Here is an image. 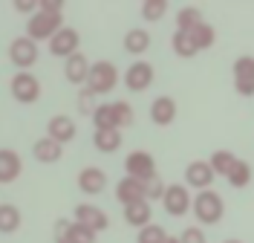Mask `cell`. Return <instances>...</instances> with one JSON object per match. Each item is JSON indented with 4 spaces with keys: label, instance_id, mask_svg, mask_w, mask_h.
I'll return each instance as SVG.
<instances>
[{
    "label": "cell",
    "instance_id": "obj_9",
    "mask_svg": "<svg viewBox=\"0 0 254 243\" xmlns=\"http://www.w3.org/2000/svg\"><path fill=\"white\" fill-rule=\"evenodd\" d=\"M234 90L237 96L252 98L254 96V55H240L234 61Z\"/></svg>",
    "mask_w": 254,
    "mask_h": 243
},
{
    "label": "cell",
    "instance_id": "obj_2",
    "mask_svg": "<svg viewBox=\"0 0 254 243\" xmlns=\"http://www.w3.org/2000/svg\"><path fill=\"white\" fill-rule=\"evenodd\" d=\"M64 29V15H47V12H38L26 20V38H32L35 44L38 41H52L55 35Z\"/></svg>",
    "mask_w": 254,
    "mask_h": 243
},
{
    "label": "cell",
    "instance_id": "obj_34",
    "mask_svg": "<svg viewBox=\"0 0 254 243\" xmlns=\"http://www.w3.org/2000/svg\"><path fill=\"white\" fill-rule=\"evenodd\" d=\"M78 110H81L84 116H93L95 110H98V104H95V93H93V90H87V87H84V90L78 93Z\"/></svg>",
    "mask_w": 254,
    "mask_h": 243
},
{
    "label": "cell",
    "instance_id": "obj_29",
    "mask_svg": "<svg viewBox=\"0 0 254 243\" xmlns=\"http://www.w3.org/2000/svg\"><path fill=\"white\" fill-rule=\"evenodd\" d=\"M190 38H193V44H196V49L202 52V49L214 47V41H217V32H214V26L211 23H199L193 32H190Z\"/></svg>",
    "mask_w": 254,
    "mask_h": 243
},
{
    "label": "cell",
    "instance_id": "obj_22",
    "mask_svg": "<svg viewBox=\"0 0 254 243\" xmlns=\"http://www.w3.org/2000/svg\"><path fill=\"white\" fill-rule=\"evenodd\" d=\"M93 145L101 154H116L122 148V130H95L93 133Z\"/></svg>",
    "mask_w": 254,
    "mask_h": 243
},
{
    "label": "cell",
    "instance_id": "obj_21",
    "mask_svg": "<svg viewBox=\"0 0 254 243\" xmlns=\"http://www.w3.org/2000/svg\"><path fill=\"white\" fill-rule=\"evenodd\" d=\"M150 49V32L142 29V26H136V29H127L125 35V52L130 55H144Z\"/></svg>",
    "mask_w": 254,
    "mask_h": 243
},
{
    "label": "cell",
    "instance_id": "obj_30",
    "mask_svg": "<svg viewBox=\"0 0 254 243\" xmlns=\"http://www.w3.org/2000/svg\"><path fill=\"white\" fill-rule=\"evenodd\" d=\"M171 238L165 226H159V223H150V226L139 229V235H136V243H165Z\"/></svg>",
    "mask_w": 254,
    "mask_h": 243
},
{
    "label": "cell",
    "instance_id": "obj_11",
    "mask_svg": "<svg viewBox=\"0 0 254 243\" xmlns=\"http://www.w3.org/2000/svg\"><path fill=\"white\" fill-rule=\"evenodd\" d=\"M78 47H81V35L75 32L72 26H64L61 32L49 41V52H52L55 58H64V61H66V58H72L75 52H81Z\"/></svg>",
    "mask_w": 254,
    "mask_h": 243
},
{
    "label": "cell",
    "instance_id": "obj_14",
    "mask_svg": "<svg viewBox=\"0 0 254 243\" xmlns=\"http://www.w3.org/2000/svg\"><path fill=\"white\" fill-rule=\"evenodd\" d=\"M75 133H78V128H75V122L69 119V116H52L47 122V136L49 139H55L58 145H66V142H72L75 139Z\"/></svg>",
    "mask_w": 254,
    "mask_h": 243
},
{
    "label": "cell",
    "instance_id": "obj_28",
    "mask_svg": "<svg viewBox=\"0 0 254 243\" xmlns=\"http://www.w3.org/2000/svg\"><path fill=\"white\" fill-rule=\"evenodd\" d=\"M110 110H113V122H116V128H119V130L133 125V116H136V113H133V107H130L127 101H113Z\"/></svg>",
    "mask_w": 254,
    "mask_h": 243
},
{
    "label": "cell",
    "instance_id": "obj_16",
    "mask_svg": "<svg viewBox=\"0 0 254 243\" xmlns=\"http://www.w3.org/2000/svg\"><path fill=\"white\" fill-rule=\"evenodd\" d=\"M176 101L171 96H156L150 101V122L159 125V128H168V125H174L176 119Z\"/></svg>",
    "mask_w": 254,
    "mask_h": 243
},
{
    "label": "cell",
    "instance_id": "obj_36",
    "mask_svg": "<svg viewBox=\"0 0 254 243\" xmlns=\"http://www.w3.org/2000/svg\"><path fill=\"white\" fill-rule=\"evenodd\" d=\"M179 241L182 243H208V238H205V232L199 226H188L182 235H179Z\"/></svg>",
    "mask_w": 254,
    "mask_h": 243
},
{
    "label": "cell",
    "instance_id": "obj_25",
    "mask_svg": "<svg viewBox=\"0 0 254 243\" xmlns=\"http://www.w3.org/2000/svg\"><path fill=\"white\" fill-rule=\"evenodd\" d=\"M252 165H249V162L246 160H237V165H234V168H231V174H228V185H231V188H249V185H252Z\"/></svg>",
    "mask_w": 254,
    "mask_h": 243
},
{
    "label": "cell",
    "instance_id": "obj_40",
    "mask_svg": "<svg viewBox=\"0 0 254 243\" xmlns=\"http://www.w3.org/2000/svg\"><path fill=\"white\" fill-rule=\"evenodd\" d=\"M165 243H182V241H179V238H174V235H171V238H168V241H165Z\"/></svg>",
    "mask_w": 254,
    "mask_h": 243
},
{
    "label": "cell",
    "instance_id": "obj_18",
    "mask_svg": "<svg viewBox=\"0 0 254 243\" xmlns=\"http://www.w3.org/2000/svg\"><path fill=\"white\" fill-rule=\"evenodd\" d=\"M125 223L133 229H144L153 223V203H147V200H142V203H130V206H125Z\"/></svg>",
    "mask_w": 254,
    "mask_h": 243
},
{
    "label": "cell",
    "instance_id": "obj_4",
    "mask_svg": "<svg viewBox=\"0 0 254 243\" xmlns=\"http://www.w3.org/2000/svg\"><path fill=\"white\" fill-rule=\"evenodd\" d=\"M119 84V70L113 61H95L90 70V79H87V90H93L95 96H107L116 90Z\"/></svg>",
    "mask_w": 254,
    "mask_h": 243
},
{
    "label": "cell",
    "instance_id": "obj_10",
    "mask_svg": "<svg viewBox=\"0 0 254 243\" xmlns=\"http://www.w3.org/2000/svg\"><path fill=\"white\" fill-rule=\"evenodd\" d=\"M153 79H156L153 64H147V61H133L125 73V87L133 90V93H144V90L153 84Z\"/></svg>",
    "mask_w": 254,
    "mask_h": 243
},
{
    "label": "cell",
    "instance_id": "obj_37",
    "mask_svg": "<svg viewBox=\"0 0 254 243\" xmlns=\"http://www.w3.org/2000/svg\"><path fill=\"white\" fill-rule=\"evenodd\" d=\"M69 226L72 220H64V217L55 220V243H69Z\"/></svg>",
    "mask_w": 254,
    "mask_h": 243
},
{
    "label": "cell",
    "instance_id": "obj_1",
    "mask_svg": "<svg viewBox=\"0 0 254 243\" xmlns=\"http://www.w3.org/2000/svg\"><path fill=\"white\" fill-rule=\"evenodd\" d=\"M190 214H193L202 226H214V223H220L222 217H225V203H222V197L217 194L214 188H208V191H199V194L193 197Z\"/></svg>",
    "mask_w": 254,
    "mask_h": 243
},
{
    "label": "cell",
    "instance_id": "obj_26",
    "mask_svg": "<svg viewBox=\"0 0 254 243\" xmlns=\"http://www.w3.org/2000/svg\"><path fill=\"white\" fill-rule=\"evenodd\" d=\"M208 162H211V168H214V174H217V177H228V174H231V168L237 165V157H234L231 151H214Z\"/></svg>",
    "mask_w": 254,
    "mask_h": 243
},
{
    "label": "cell",
    "instance_id": "obj_23",
    "mask_svg": "<svg viewBox=\"0 0 254 243\" xmlns=\"http://www.w3.org/2000/svg\"><path fill=\"white\" fill-rule=\"evenodd\" d=\"M199 23H205V20H202V12L196 6H182L176 12V32H193Z\"/></svg>",
    "mask_w": 254,
    "mask_h": 243
},
{
    "label": "cell",
    "instance_id": "obj_31",
    "mask_svg": "<svg viewBox=\"0 0 254 243\" xmlns=\"http://www.w3.org/2000/svg\"><path fill=\"white\" fill-rule=\"evenodd\" d=\"M165 15H168V0H144L142 3L144 20H162Z\"/></svg>",
    "mask_w": 254,
    "mask_h": 243
},
{
    "label": "cell",
    "instance_id": "obj_32",
    "mask_svg": "<svg viewBox=\"0 0 254 243\" xmlns=\"http://www.w3.org/2000/svg\"><path fill=\"white\" fill-rule=\"evenodd\" d=\"M93 125H95V130H119L116 122H113L110 104H98V110L93 113Z\"/></svg>",
    "mask_w": 254,
    "mask_h": 243
},
{
    "label": "cell",
    "instance_id": "obj_38",
    "mask_svg": "<svg viewBox=\"0 0 254 243\" xmlns=\"http://www.w3.org/2000/svg\"><path fill=\"white\" fill-rule=\"evenodd\" d=\"M38 12H47V15H64V3L61 0H38Z\"/></svg>",
    "mask_w": 254,
    "mask_h": 243
},
{
    "label": "cell",
    "instance_id": "obj_41",
    "mask_svg": "<svg viewBox=\"0 0 254 243\" xmlns=\"http://www.w3.org/2000/svg\"><path fill=\"white\" fill-rule=\"evenodd\" d=\"M222 243H243V241H237V238H228V241H222Z\"/></svg>",
    "mask_w": 254,
    "mask_h": 243
},
{
    "label": "cell",
    "instance_id": "obj_19",
    "mask_svg": "<svg viewBox=\"0 0 254 243\" xmlns=\"http://www.w3.org/2000/svg\"><path fill=\"white\" fill-rule=\"evenodd\" d=\"M20 171H23L20 154L12 151V148H3V151H0V182H3V185L15 182V179L20 177Z\"/></svg>",
    "mask_w": 254,
    "mask_h": 243
},
{
    "label": "cell",
    "instance_id": "obj_35",
    "mask_svg": "<svg viewBox=\"0 0 254 243\" xmlns=\"http://www.w3.org/2000/svg\"><path fill=\"white\" fill-rule=\"evenodd\" d=\"M165 191H168V185L162 182L159 177L147 179V203H153V200H162L165 197Z\"/></svg>",
    "mask_w": 254,
    "mask_h": 243
},
{
    "label": "cell",
    "instance_id": "obj_33",
    "mask_svg": "<svg viewBox=\"0 0 254 243\" xmlns=\"http://www.w3.org/2000/svg\"><path fill=\"white\" fill-rule=\"evenodd\" d=\"M95 241H98V232H93V229H87L72 220V226H69V243H95Z\"/></svg>",
    "mask_w": 254,
    "mask_h": 243
},
{
    "label": "cell",
    "instance_id": "obj_20",
    "mask_svg": "<svg viewBox=\"0 0 254 243\" xmlns=\"http://www.w3.org/2000/svg\"><path fill=\"white\" fill-rule=\"evenodd\" d=\"M32 154H35V160L44 162V165H52V162H58L64 157V145H58L55 139H35V145H32Z\"/></svg>",
    "mask_w": 254,
    "mask_h": 243
},
{
    "label": "cell",
    "instance_id": "obj_3",
    "mask_svg": "<svg viewBox=\"0 0 254 243\" xmlns=\"http://www.w3.org/2000/svg\"><path fill=\"white\" fill-rule=\"evenodd\" d=\"M6 55H9V61L20 70V73H26L29 67L38 64V55H41V49L38 44L26 38V35H20V38H12L9 41V47H6Z\"/></svg>",
    "mask_w": 254,
    "mask_h": 243
},
{
    "label": "cell",
    "instance_id": "obj_13",
    "mask_svg": "<svg viewBox=\"0 0 254 243\" xmlns=\"http://www.w3.org/2000/svg\"><path fill=\"white\" fill-rule=\"evenodd\" d=\"M116 200L122 206H130V203H142L147 200V182L142 179H133V177H122L116 182Z\"/></svg>",
    "mask_w": 254,
    "mask_h": 243
},
{
    "label": "cell",
    "instance_id": "obj_27",
    "mask_svg": "<svg viewBox=\"0 0 254 243\" xmlns=\"http://www.w3.org/2000/svg\"><path fill=\"white\" fill-rule=\"evenodd\" d=\"M171 47H174V52L179 55V58H193V55L199 52L196 44H193V38H190V32H174Z\"/></svg>",
    "mask_w": 254,
    "mask_h": 243
},
{
    "label": "cell",
    "instance_id": "obj_8",
    "mask_svg": "<svg viewBox=\"0 0 254 243\" xmlns=\"http://www.w3.org/2000/svg\"><path fill=\"white\" fill-rule=\"evenodd\" d=\"M214 179H217V174H214V168H211L208 160H193L185 165V185L188 188H196V194L199 191H208Z\"/></svg>",
    "mask_w": 254,
    "mask_h": 243
},
{
    "label": "cell",
    "instance_id": "obj_15",
    "mask_svg": "<svg viewBox=\"0 0 254 243\" xmlns=\"http://www.w3.org/2000/svg\"><path fill=\"white\" fill-rule=\"evenodd\" d=\"M90 70H93V64L87 61V55L84 52H75L72 58H66L64 61V76H66V81L69 84H84L87 87V79H90Z\"/></svg>",
    "mask_w": 254,
    "mask_h": 243
},
{
    "label": "cell",
    "instance_id": "obj_12",
    "mask_svg": "<svg viewBox=\"0 0 254 243\" xmlns=\"http://www.w3.org/2000/svg\"><path fill=\"white\" fill-rule=\"evenodd\" d=\"M72 220L81 223V226H87V229H93V232H104V229L110 226L107 211L93 206V203H81V206H75V217H72Z\"/></svg>",
    "mask_w": 254,
    "mask_h": 243
},
{
    "label": "cell",
    "instance_id": "obj_17",
    "mask_svg": "<svg viewBox=\"0 0 254 243\" xmlns=\"http://www.w3.org/2000/svg\"><path fill=\"white\" fill-rule=\"evenodd\" d=\"M104 185H107V174L101 171V168H95V165H87V168H81L78 174V188L84 191V194H101L104 191Z\"/></svg>",
    "mask_w": 254,
    "mask_h": 243
},
{
    "label": "cell",
    "instance_id": "obj_7",
    "mask_svg": "<svg viewBox=\"0 0 254 243\" xmlns=\"http://www.w3.org/2000/svg\"><path fill=\"white\" fill-rule=\"evenodd\" d=\"M125 177L142 179V182L159 177V174H156V160H153L147 151H133V154H127V160H125Z\"/></svg>",
    "mask_w": 254,
    "mask_h": 243
},
{
    "label": "cell",
    "instance_id": "obj_5",
    "mask_svg": "<svg viewBox=\"0 0 254 243\" xmlns=\"http://www.w3.org/2000/svg\"><path fill=\"white\" fill-rule=\"evenodd\" d=\"M9 93L20 104H35L41 98V81L35 79L32 73H15L12 81H9Z\"/></svg>",
    "mask_w": 254,
    "mask_h": 243
},
{
    "label": "cell",
    "instance_id": "obj_24",
    "mask_svg": "<svg viewBox=\"0 0 254 243\" xmlns=\"http://www.w3.org/2000/svg\"><path fill=\"white\" fill-rule=\"evenodd\" d=\"M20 229V209L12 203L0 206V235H15Z\"/></svg>",
    "mask_w": 254,
    "mask_h": 243
},
{
    "label": "cell",
    "instance_id": "obj_39",
    "mask_svg": "<svg viewBox=\"0 0 254 243\" xmlns=\"http://www.w3.org/2000/svg\"><path fill=\"white\" fill-rule=\"evenodd\" d=\"M15 9L20 15H38V0H15Z\"/></svg>",
    "mask_w": 254,
    "mask_h": 243
},
{
    "label": "cell",
    "instance_id": "obj_6",
    "mask_svg": "<svg viewBox=\"0 0 254 243\" xmlns=\"http://www.w3.org/2000/svg\"><path fill=\"white\" fill-rule=\"evenodd\" d=\"M162 206H165V211H168L171 217H185V214L193 209V197H190L188 185H182V182L168 185V191L162 197Z\"/></svg>",
    "mask_w": 254,
    "mask_h": 243
}]
</instances>
